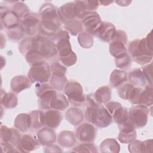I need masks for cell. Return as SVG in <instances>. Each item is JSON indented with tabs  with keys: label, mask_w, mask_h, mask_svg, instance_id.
<instances>
[{
	"label": "cell",
	"mask_w": 153,
	"mask_h": 153,
	"mask_svg": "<svg viewBox=\"0 0 153 153\" xmlns=\"http://www.w3.org/2000/svg\"><path fill=\"white\" fill-rule=\"evenodd\" d=\"M1 20L2 25L7 29L18 26L20 23V19L12 11L6 8L4 11H1Z\"/></svg>",
	"instance_id": "obj_20"
},
{
	"label": "cell",
	"mask_w": 153,
	"mask_h": 153,
	"mask_svg": "<svg viewBox=\"0 0 153 153\" xmlns=\"http://www.w3.org/2000/svg\"><path fill=\"white\" fill-rule=\"evenodd\" d=\"M51 75L58 76H65L66 72V68L60 63L55 62L50 66Z\"/></svg>",
	"instance_id": "obj_42"
},
{
	"label": "cell",
	"mask_w": 153,
	"mask_h": 153,
	"mask_svg": "<svg viewBox=\"0 0 153 153\" xmlns=\"http://www.w3.org/2000/svg\"><path fill=\"white\" fill-rule=\"evenodd\" d=\"M39 143L37 137L31 134H26L22 136L17 146V148L19 149V152H29L39 147Z\"/></svg>",
	"instance_id": "obj_15"
},
{
	"label": "cell",
	"mask_w": 153,
	"mask_h": 153,
	"mask_svg": "<svg viewBox=\"0 0 153 153\" xmlns=\"http://www.w3.org/2000/svg\"><path fill=\"white\" fill-rule=\"evenodd\" d=\"M115 65L117 68L121 69H127L131 65V57L130 55L127 53L125 56L115 59Z\"/></svg>",
	"instance_id": "obj_43"
},
{
	"label": "cell",
	"mask_w": 153,
	"mask_h": 153,
	"mask_svg": "<svg viewBox=\"0 0 153 153\" xmlns=\"http://www.w3.org/2000/svg\"><path fill=\"white\" fill-rule=\"evenodd\" d=\"M7 33L8 37L13 41H18L22 39L25 34V32L20 25L13 27L8 28Z\"/></svg>",
	"instance_id": "obj_37"
},
{
	"label": "cell",
	"mask_w": 153,
	"mask_h": 153,
	"mask_svg": "<svg viewBox=\"0 0 153 153\" xmlns=\"http://www.w3.org/2000/svg\"><path fill=\"white\" fill-rule=\"evenodd\" d=\"M112 117L118 126H120L130 120L128 111L122 106L113 113Z\"/></svg>",
	"instance_id": "obj_33"
},
{
	"label": "cell",
	"mask_w": 153,
	"mask_h": 153,
	"mask_svg": "<svg viewBox=\"0 0 153 153\" xmlns=\"http://www.w3.org/2000/svg\"><path fill=\"white\" fill-rule=\"evenodd\" d=\"M66 120L73 126H78L83 121L84 115L81 109L72 107L65 112Z\"/></svg>",
	"instance_id": "obj_22"
},
{
	"label": "cell",
	"mask_w": 153,
	"mask_h": 153,
	"mask_svg": "<svg viewBox=\"0 0 153 153\" xmlns=\"http://www.w3.org/2000/svg\"><path fill=\"white\" fill-rule=\"evenodd\" d=\"M64 27L72 35L75 36L82 32L84 27L81 21L76 19H74L66 23Z\"/></svg>",
	"instance_id": "obj_34"
},
{
	"label": "cell",
	"mask_w": 153,
	"mask_h": 153,
	"mask_svg": "<svg viewBox=\"0 0 153 153\" xmlns=\"http://www.w3.org/2000/svg\"><path fill=\"white\" fill-rule=\"evenodd\" d=\"M145 38V41L147 44V46L148 48L152 50V31H151L146 36Z\"/></svg>",
	"instance_id": "obj_54"
},
{
	"label": "cell",
	"mask_w": 153,
	"mask_h": 153,
	"mask_svg": "<svg viewBox=\"0 0 153 153\" xmlns=\"http://www.w3.org/2000/svg\"><path fill=\"white\" fill-rule=\"evenodd\" d=\"M110 84L115 88H118L127 81V73L121 70L115 69L110 75Z\"/></svg>",
	"instance_id": "obj_26"
},
{
	"label": "cell",
	"mask_w": 153,
	"mask_h": 153,
	"mask_svg": "<svg viewBox=\"0 0 153 153\" xmlns=\"http://www.w3.org/2000/svg\"><path fill=\"white\" fill-rule=\"evenodd\" d=\"M122 105L121 103L117 102H109L106 103L105 108L108 110V111L109 112V114L111 115L113 114V113L120 107H121Z\"/></svg>",
	"instance_id": "obj_51"
},
{
	"label": "cell",
	"mask_w": 153,
	"mask_h": 153,
	"mask_svg": "<svg viewBox=\"0 0 153 153\" xmlns=\"http://www.w3.org/2000/svg\"><path fill=\"white\" fill-rule=\"evenodd\" d=\"M76 142L73 132L64 130L60 133L58 136V143L63 147H71Z\"/></svg>",
	"instance_id": "obj_31"
},
{
	"label": "cell",
	"mask_w": 153,
	"mask_h": 153,
	"mask_svg": "<svg viewBox=\"0 0 153 153\" xmlns=\"http://www.w3.org/2000/svg\"><path fill=\"white\" fill-rule=\"evenodd\" d=\"M126 45L121 42L112 41L109 44V53L115 59L120 58L127 53Z\"/></svg>",
	"instance_id": "obj_25"
},
{
	"label": "cell",
	"mask_w": 153,
	"mask_h": 153,
	"mask_svg": "<svg viewBox=\"0 0 153 153\" xmlns=\"http://www.w3.org/2000/svg\"><path fill=\"white\" fill-rule=\"evenodd\" d=\"M128 148V151L130 152H134V153L145 152L143 142L138 140L135 139L131 142L129 143Z\"/></svg>",
	"instance_id": "obj_45"
},
{
	"label": "cell",
	"mask_w": 153,
	"mask_h": 153,
	"mask_svg": "<svg viewBox=\"0 0 153 153\" xmlns=\"http://www.w3.org/2000/svg\"><path fill=\"white\" fill-rule=\"evenodd\" d=\"M134 87V85L129 82H125L118 87V94L119 96L124 100H128L130 94Z\"/></svg>",
	"instance_id": "obj_38"
},
{
	"label": "cell",
	"mask_w": 153,
	"mask_h": 153,
	"mask_svg": "<svg viewBox=\"0 0 153 153\" xmlns=\"http://www.w3.org/2000/svg\"><path fill=\"white\" fill-rule=\"evenodd\" d=\"M15 13L20 20L28 13H29V9L27 6L22 1H16L14 4L11 8V10Z\"/></svg>",
	"instance_id": "obj_36"
},
{
	"label": "cell",
	"mask_w": 153,
	"mask_h": 153,
	"mask_svg": "<svg viewBox=\"0 0 153 153\" xmlns=\"http://www.w3.org/2000/svg\"><path fill=\"white\" fill-rule=\"evenodd\" d=\"M116 32L115 26L108 22H102L96 36L102 41L109 42L112 41Z\"/></svg>",
	"instance_id": "obj_16"
},
{
	"label": "cell",
	"mask_w": 153,
	"mask_h": 153,
	"mask_svg": "<svg viewBox=\"0 0 153 153\" xmlns=\"http://www.w3.org/2000/svg\"><path fill=\"white\" fill-rule=\"evenodd\" d=\"M153 103V90L152 86L147 85L142 90L139 100V105L148 108Z\"/></svg>",
	"instance_id": "obj_28"
},
{
	"label": "cell",
	"mask_w": 153,
	"mask_h": 153,
	"mask_svg": "<svg viewBox=\"0 0 153 153\" xmlns=\"http://www.w3.org/2000/svg\"><path fill=\"white\" fill-rule=\"evenodd\" d=\"M74 2L75 4V18L82 19L88 13V11L85 10L82 1H75Z\"/></svg>",
	"instance_id": "obj_44"
},
{
	"label": "cell",
	"mask_w": 153,
	"mask_h": 153,
	"mask_svg": "<svg viewBox=\"0 0 153 153\" xmlns=\"http://www.w3.org/2000/svg\"><path fill=\"white\" fill-rule=\"evenodd\" d=\"M93 96L99 103H106L111 100V90L108 86H102L96 91Z\"/></svg>",
	"instance_id": "obj_29"
},
{
	"label": "cell",
	"mask_w": 153,
	"mask_h": 153,
	"mask_svg": "<svg viewBox=\"0 0 153 153\" xmlns=\"http://www.w3.org/2000/svg\"><path fill=\"white\" fill-rule=\"evenodd\" d=\"M142 90L143 89H142L140 87L134 86L130 94L128 100H129L133 105H139L140 96V94Z\"/></svg>",
	"instance_id": "obj_46"
},
{
	"label": "cell",
	"mask_w": 153,
	"mask_h": 153,
	"mask_svg": "<svg viewBox=\"0 0 153 153\" xmlns=\"http://www.w3.org/2000/svg\"><path fill=\"white\" fill-rule=\"evenodd\" d=\"M32 82L28 76L17 75L12 78L10 82V87L13 92L19 93L22 91L30 88Z\"/></svg>",
	"instance_id": "obj_17"
},
{
	"label": "cell",
	"mask_w": 153,
	"mask_h": 153,
	"mask_svg": "<svg viewBox=\"0 0 153 153\" xmlns=\"http://www.w3.org/2000/svg\"><path fill=\"white\" fill-rule=\"evenodd\" d=\"M112 41H120V42H123L125 45H126L127 43V35L126 32H124L123 30H116L115 33L112 38Z\"/></svg>",
	"instance_id": "obj_49"
},
{
	"label": "cell",
	"mask_w": 153,
	"mask_h": 153,
	"mask_svg": "<svg viewBox=\"0 0 153 153\" xmlns=\"http://www.w3.org/2000/svg\"><path fill=\"white\" fill-rule=\"evenodd\" d=\"M52 41L56 46L61 62L68 67L75 64L77 56L72 50L68 32L64 30H59L52 38Z\"/></svg>",
	"instance_id": "obj_2"
},
{
	"label": "cell",
	"mask_w": 153,
	"mask_h": 153,
	"mask_svg": "<svg viewBox=\"0 0 153 153\" xmlns=\"http://www.w3.org/2000/svg\"><path fill=\"white\" fill-rule=\"evenodd\" d=\"M62 118V114L58 110L50 109L43 112L44 126L52 129H54L59 126Z\"/></svg>",
	"instance_id": "obj_13"
},
{
	"label": "cell",
	"mask_w": 153,
	"mask_h": 153,
	"mask_svg": "<svg viewBox=\"0 0 153 153\" xmlns=\"http://www.w3.org/2000/svg\"><path fill=\"white\" fill-rule=\"evenodd\" d=\"M115 2L117 3L118 4V5L124 7V6L128 5L131 2V1H116Z\"/></svg>",
	"instance_id": "obj_55"
},
{
	"label": "cell",
	"mask_w": 153,
	"mask_h": 153,
	"mask_svg": "<svg viewBox=\"0 0 153 153\" xmlns=\"http://www.w3.org/2000/svg\"><path fill=\"white\" fill-rule=\"evenodd\" d=\"M120 132L118 139L123 143H129L136 139V131L133 123L129 120L125 123L118 126Z\"/></svg>",
	"instance_id": "obj_12"
},
{
	"label": "cell",
	"mask_w": 153,
	"mask_h": 153,
	"mask_svg": "<svg viewBox=\"0 0 153 153\" xmlns=\"http://www.w3.org/2000/svg\"><path fill=\"white\" fill-rule=\"evenodd\" d=\"M58 15L60 22L66 24L75 19V4L74 2H68L62 5L58 9Z\"/></svg>",
	"instance_id": "obj_18"
},
{
	"label": "cell",
	"mask_w": 153,
	"mask_h": 153,
	"mask_svg": "<svg viewBox=\"0 0 153 153\" xmlns=\"http://www.w3.org/2000/svg\"><path fill=\"white\" fill-rule=\"evenodd\" d=\"M128 51L133 59L138 64L145 65L150 63L152 59V50L147 46L145 38L136 39L130 42Z\"/></svg>",
	"instance_id": "obj_3"
},
{
	"label": "cell",
	"mask_w": 153,
	"mask_h": 153,
	"mask_svg": "<svg viewBox=\"0 0 153 153\" xmlns=\"http://www.w3.org/2000/svg\"><path fill=\"white\" fill-rule=\"evenodd\" d=\"M35 93L38 97L39 108L42 110L51 109V101L57 94L54 88L45 83H37L35 85Z\"/></svg>",
	"instance_id": "obj_6"
},
{
	"label": "cell",
	"mask_w": 153,
	"mask_h": 153,
	"mask_svg": "<svg viewBox=\"0 0 153 153\" xmlns=\"http://www.w3.org/2000/svg\"><path fill=\"white\" fill-rule=\"evenodd\" d=\"M14 127L22 132H26L30 129V118L29 114L22 113L16 117Z\"/></svg>",
	"instance_id": "obj_23"
},
{
	"label": "cell",
	"mask_w": 153,
	"mask_h": 153,
	"mask_svg": "<svg viewBox=\"0 0 153 153\" xmlns=\"http://www.w3.org/2000/svg\"><path fill=\"white\" fill-rule=\"evenodd\" d=\"M64 93L68 100L75 106L82 105L85 101L82 85L76 81L70 80L66 82L64 88Z\"/></svg>",
	"instance_id": "obj_7"
},
{
	"label": "cell",
	"mask_w": 153,
	"mask_h": 153,
	"mask_svg": "<svg viewBox=\"0 0 153 153\" xmlns=\"http://www.w3.org/2000/svg\"><path fill=\"white\" fill-rule=\"evenodd\" d=\"M142 71L147 80L148 85L152 86V62L144 66L142 68Z\"/></svg>",
	"instance_id": "obj_48"
},
{
	"label": "cell",
	"mask_w": 153,
	"mask_h": 153,
	"mask_svg": "<svg viewBox=\"0 0 153 153\" xmlns=\"http://www.w3.org/2000/svg\"><path fill=\"white\" fill-rule=\"evenodd\" d=\"M81 22L85 32L91 35H96L102 22L96 11L88 12L82 19Z\"/></svg>",
	"instance_id": "obj_11"
},
{
	"label": "cell",
	"mask_w": 153,
	"mask_h": 153,
	"mask_svg": "<svg viewBox=\"0 0 153 153\" xmlns=\"http://www.w3.org/2000/svg\"><path fill=\"white\" fill-rule=\"evenodd\" d=\"M127 79L129 83L135 87H145L148 83L142 69L140 68L134 69L130 71L128 74Z\"/></svg>",
	"instance_id": "obj_21"
},
{
	"label": "cell",
	"mask_w": 153,
	"mask_h": 153,
	"mask_svg": "<svg viewBox=\"0 0 153 153\" xmlns=\"http://www.w3.org/2000/svg\"><path fill=\"white\" fill-rule=\"evenodd\" d=\"M85 100L87 105L84 117L88 123L99 128H105L112 124L111 115L105 107L95 100L93 94L87 95Z\"/></svg>",
	"instance_id": "obj_1"
},
{
	"label": "cell",
	"mask_w": 153,
	"mask_h": 153,
	"mask_svg": "<svg viewBox=\"0 0 153 153\" xmlns=\"http://www.w3.org/2000/svg\"><path fill=\"white\" fill-rule=\"evenodd\" d=\"M39 15L42 21L60 22L58 15V9L50 2L42 4L39 10Z\"/></svg>",
	"instance_id": "obj_14"
},
{
	"label": "cell",
	"mask_w": 153,
	"mask_h": 153,
	"mask_svg": "<svg viewBox=\"0 0 153 153\" xmlns=\"http://www.w3.org/2000/svg\"><path fill=\"white\" fill-rule=\"evenodd\" d=\"M67 81L66 76H58L51 75L50 78V84L51 86L58 90H62L63 87L65 85V83Z\"/></svg>",
	"instance_id": "obj_41"
},
{
	"label": "cell",
	"mask_w": 153,
	"mask_h": 153,
	"mask_svg": "<svg viewBox=\"0 0 153 153\" xmlns=\"http://www.w3.org/2000/svg\"><path fill=\"white\" fill-rule=\"evenodd\" d=\"M33 37L26 38L23 39L19 45V50L20 53L26 56L32 50Z\"/></svg>",
	"instance_id": "obj_40"
},
{
	"label": "cell",
	"mask_w": 153,
	"mask_h": 153,
	"mask_svg": "<svg viewBox=\"0 0 153 153\" xmlns=\"http://www.w3.org/2000/svg\"><path fill=\"white\" fill-rule=\"evenodd\" d=\"M102 152H118L120 150V146L118 142L113 138L105 139L100 145Z\"/></svg>",
	"instance_id": "obj_30"
},
{
	"label": "cell",
	"mask_w": 153,
	"mask_h": 153,
	"mask_svg": "<svg viewBox=\"0 0 153 153\" xmlns=\"http://www.w3.org/2000/svg\"><path fill=\"white\" fill-rule=\"evenodd\" d=\"M69 106V100L63 94L57 93L50 103V108L58 111H64Z\"/></svg>",
	"instance_id": "obj_27"
},
{
	"label": "cell",
	"mask_w": 153,
	"mask_h": 153,
	"mask_svg": "<svg viewBox=\"0 0 153 153\" xmlns=\"http://www.w3.org/2000/svg\"><path fill=\"white\" fill-rule=\"evenodd\" d=\"M99 4H102V5H108L111 4H112V2H114V1H99Z\"/></svg>",
	"instance_id": "obj_56"
},
{
	"label": "cell",
	"mask_w": 153,
	"mask_h": 153,
	"mask_svg": "<svg viewBox=\"0 0 153 153\" xmlns=\"http://www.w3.org/2000/svg\"><path fill=\"white\" fill-rule=\"evenodd\" d=\"M13 128L2 126L1 127V142H10L13 136Z\"/></svg>",
	"instance_id": "obj_47"
},
{
	"label": "cell",
	"mask_w": 153,
	"mask_h": 153,
	"mask_svg": "<svg viewBox=\"0 0 153 153\" xmlns=\"http://www.w3.org/2000/svg\"><path fill=\"white\" fill-rule=\"evenodd\" d=\"M40 23V16L36 13L29 12L20 20V25L25 33L33 36L39 31Z\"/></svg>",
	"instance_id": "obj_9"
},
{
	"label": "cell",
	"mask_w": 153,
	"mask_h": 153,
	"mask_svg": "<svg viewBox=\"0 0 153 153\" xmlns=\"http://www.w3.org/2000/svg\"><path fill=\"white\" fill-rule=\"evenodd\" d=\"M27 75L32 83H46L51 76L50 66L45 61L36 63L31 66Z\"/></svg>",
	"instance_id": "obj_5"
},
{
	"label": "cell",
	"mask_w": 153,
	"mask_h": 153,
	"mask_svg": "<svg viewBox=\"0 0 153 153\" xmlns=\"http://www.w3.org/2000/svg\"><path fill=\"white\" fill-rule=\"evenodd\" d=\"M1 105L7 109H12L17 105L18 98L13 93H7L5 91L1 90Z\"/></svg>",
	"instance_id": "obj_24"
},
{
	"label": "cell",
	"mask_w": 153,
	"mask_h": 153,
	"mask_svg": "<svg viewBox=\"0 0 153 153\" xmlns=\"http://www.w3.org/2000/svg\"><path fill=\"white\" fill-rule=\"evenodd\" d=\"M129 119L135 128H142L146 126L148 122L149 109L139 105L131 107L129 111Z\"/></svg>",
	"instance_id": "obj_8"
},
{
	"label": "cell",
	"mask_w": 153,
	"mask_h": 153,
	"mask_svg": "<svg viewBox=\"0 0 153 153\" xmlns=\"http://www.w3.org/2000/svg\"><path fill=\"white\" fill-rule=\"evenodd\" d=\"M78 41L80 46L84 48H90L93 44V38L92 35L85 31L82 32L78 34Z\"/></svg>",
	"instance_id": "obj_35"
},
{
	"label": "cell",
	"mask_w": 153,
	"mask_h": 153,
	"mask_svg": "<svg viewBox=\"0 0 153 153\" xmlns=\"http://www.w3.org/2000/svg\"><path fill=\"white\" fill-rule=\"evenodd\" d=\"M32 50L44 59L52 58L57 53L56 46L52 39L41 35L33 37Z\"/></svg>",
	"instance_id": "obj_4"
},
{
	"label": "cell",
	"mask_w": 153,
	"mask_h": 153,
	"mask_svg": "<svg viewBox=\"0 0 153 153\" xmlns=\"http://www.w3.org/2000/svg\"><path fill=\"white\" fill-rule=\"evenodd\" d=\"M75 152H97L96 146L91 143H83L75 146L72 151Z\"/></svg>",
	"instance_id": "obj_39"
},
{
	"label": "cell",
	"mask_w": 153,
	"mask_h": 153,
	"mask_svg": "<svg viewBox=\"0 0 153 153\" xmlns=\"http://www.w3.org/2000/svg\"><path fill=\"white\" fill-rule=\"evenodd\" d=\"M145 148V152H152L153 148L152 139L146 140L143 142Z\"/></svg>",
	"instance_id": "obj_53"
},
{
	"label": "cell",
	"mask_w": 153,
	"mask_h": 153,
	"mask_svg": "<svg viewBox=\"0 0 153 153\" xmlns=\"http://www.w3.org/2000/svg\"><path fill=\"white\" fill-rule=\"evenodd\" d=\"M1 148L2 152H16V151L14 149V146L9 142H1Z\"/></svg>",
	"instance_id": "obj_52"
},
{
	"label": "cell",
	"mask_w": 153,
	"mask_h": 153,
	"mask_svg": "<svg viewBox=\"0 0 153 153\" xmlns=\"http://www.w3.org/2000/svg\"><path fill=\"white\" fill-rule=\"evenodd\" d=\"M36 136L39 142L44 146L51 145L56 140V135L54 130L47 127L39 130L36 133Z\"/></svg>",
	"instance_id": "obj_19"
},
{
	"label": "cell",
	"mask_w": 153,
	"mask_h": 153,
	"mask_svg": "<svg viewBox=\"0 0 153 153\" xmlns=\"http://www.w3.org/2000/svg\"><path fill=\"white\" fill-rule=\"evenodd\" d=\"M29 114L30 118V129L38 130L44 126L43 112L42 111H33Z\"/></svg>",
	"instance_id": "obj_32"
},
{
	"label": "cell",
	"mask_w": 153,
	"mask_h": 153,
	"mask_svg": "<svg viewBox=\"0 0 153 153\" xmlns=\"http://www.w3.org/2000/svg\"><path fill=\"white\" fill-rule=\"evenodd\" d=\"M97 134V130L90 123H84L80 124L75 130V137L82 143L93 142Z\"/></svg>",
	"instance_id": "obj_10"
},
{
	"label": "cell",
	"mask_w": 153,
	"mask_h": 153,
	"mask_svg": "<svg viewBox=\"0 0 153 153\" xmlns=\"http://www.w3.org/2000/svg\"><path fill=\"white\" fill-rule=\"evenodd\" d=\"M85 10L87 11H94L99 5L98 1H82Z\"/></svg>",
	"instance_id": "obj_50"
}]
</instances>
